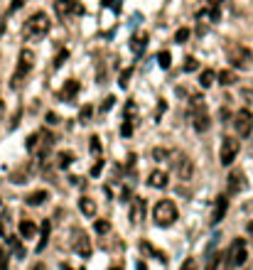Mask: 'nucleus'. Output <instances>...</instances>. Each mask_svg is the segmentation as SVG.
<instances>
[{
    "label": "nucleus",
    "instance_id": "25",
    "mask_svg": "<svg viewBox=\"0 0 253 270\" xmlns=\"http://www.w3.org/2000/svg\"><path fill=\"white\" fill-rule=\"evenodd\" d=\"M216 79H219L221 86H231V84H236V74H234L231 69H224V71L216 74Z\"/></svg>",
    "mask_w": 253,
    "mask_h": 270
},
{
    "label": "nucleus",
    "instance_id": "49",
    "mask_svg": "<svg viewBox=\"0 0 253 270\" xmlns=\"http://www.w3.org/2000/svg\"><path fill=\"white\" fill-rule=\"evenodd\" d=\"M3 32H5V22H3V20H0V34H3Z\"/></svg>",
    "mask_w": 253,
    "mask_h": 270
},
{
    "label": "nucleus",
    "instance_id": "38",
    "mask_svg": "<svg viewBox=\"0 0 253 270\" xmlns=\"http://www.w3.org/2000/svg\"><path fill=\"white\" fill-rule=\"evenodd\" d=\"M182 69H185V71H197V69H199V62H197L194 57H187V59H185V66H182Z\"/></svg>",
    "mask_w": 253,
    "mask_h": 270
},
{
    "label": "nucleus",
    "instance_id": "42",
    "mask_svg": "<svg viewBox=\"0 0 253 270\" xmlns=\"http://www.w3.org/2000/svg\"><path fill=\"white\" fill-rule=\"evenodd\" d=\"M130 74H133V69H126V71H123V74H121V81H118V84H121V86H123V89H126V86H128V79H130Z\"/></svg>",
    "mask_w": 253,
    "mask_h": 270
},
{
    "label": "nucleus",
    "instance_id": "2",
    "mask_svg": "<svg viewBox=\"0 0 253 270\" xmlns=\"http://www.w3.org/2000/svg\"><path fill=\"white\" fill-rule=\"evenodd\" d=\"M190 118H192V126L197 133H206L211 121H209V113H206V103L199 94H194L190 98Z\"/></svg>",
    "mask_w": 253,
    "mask_h": 270
},
{
    "label": "nucleus",
    "instance_id": "3",
    "mask_svg": "<svg viewBox=\"0 0 253 270\" xmlns=\"http://www.w3.org/2000/svg\"><path fill=\"white\" fill-rule=\"evenodd\" d=\"M32 69H34V52H32V49H22L20 57H17V66H15V71H13L10 86H13V89H20L22 81L30 76Z\"/></svg>",
    "mask_w": 253,
    "mask_h": 270
},
{
    "label": "nucleus",
    "instance_id": "47",
    "mask_svg": "<svg viewBox=\"0 0 253 270\" xmlns=\"http://www.w3.org/2000/svg\"><path fill=\"white\" fill-rule=\"evenodd\" d=\"M30 270H47V268H45V263H37V265H34V268H30Z\"/></svg>",
    "mask_w": 253,
    "mask_h": 270
},
{
    "label": "nucleus",
    "instance_id": "52",
    "mask_svg": "<svg viewBox=\"0 0 253 270\" xmlns=\"http://www.w3.org/2000/svg\"><path fill=\"white\" fill-rule=\"evenodd\" d=\"M113 270H123V265H116V268H113Z\"/></svg>",
    "mask_w": 253,
    "mask_h": 270
},
{
    "label": "nucleus",
    "instance_id": "15",
    "mask_svg": "<svg viewBox=\"0 0 253 270\" xmlns=\"http://www.w3.org/2000/svg\"><path fill=\"white\" fill-rule=\"evenodd\" d=\"M226 189H229V194H238V191H243L246 189V177H243V172H231L229 177H226Z\"/></svg>",
    "mask_w": 253,
    "mask_h": 270
},
{
    "label": "nucleus",
    "instance_id": "31",
    "mask_svg": "<svg viewBox=\"0 0 253 270\" xmlns=\"http://www.w3.org/2000/svg\"><path fill=\"white\" fill-rule=\"evenodd\" d=\"M150 155H153V160H160V162H162V160H167V158L172 155V152H170V150H165V147H155V150L150 152Z\"/></svg>",
    "mask_w": 253,
    "mask_h": 270
},
{
    "label": "nucleus",
    "instance_id": "20",
    "mask_svg": "<svg viewBox=\"0 0 253 270\" xmlns=\"http://www.w3.org/2000/svg\"><path fill=\"white\" fill-rule=\"evenodd\" d=\"M49 234H52V221L45 219L42 226H40V243H37V251H40V253L47 248V243H49Z\"/></svg>",
    "mask_w": 253,
    "mask_h": 270
},
{
    "label": "nucleus",
    "instance_id": "21",
    "mask_svg": "<svg viewBox=\"0 0 253 270\" xmlns=\"http://www.w3.org/2000/svg\"><path fill=\"white\" fill-rule=\"evenodd\" d=\"M17 228H20V236L22 238H34V236H37V223L30 221V219H22Z\"/></svg>",
    "mask_w": 253,
    "mask_h": 270
},
{
    "label": "nucleus",
    "instance_id": "23",
    "mask_svg": "<svg viewBox=\"0 0 253 270\" xmlns=\"http://www.w3.org/2000/svg\"><path fill=\"white\" fill-rule=\"evenodd\" d=\"M79 209H81L84 216L94 219V214H96V202H94L91 197H81V199H79Z\"/></svg>",
    "mask_w": 253,
    "mask_h": 270
},
{
    "label": "nucleus",
    "instance_id": "18",
    "mask_svg": "<svg viewBox=\"0 0 253 270\" xmlns=\"http://www.w3.org/2000/svg\"><path fill=\"white\" fill-rule=\"evenodd\" d=\"M148 184H150V187H155V189H167V184H170V177H167V172H162V170H155V172H150V177H148Z\"/></svg>",
    "mask_w": 253,
    "mask_h": 270
},
{
    "label": "nucleus",
    "instance_id": "46",
    "mask_svg": "<svg viewBox=\"0 0 253 270\" xmlns=\"http://www.w3.org/2000/svg\"><path fill=\"white\" fill-rule=\"evenodd\" d=\"M221 3H226V0H209V5H216V8H219Z\"/></svg>",
    "mask_w": 253,
    "mask_h": 270
},
{
    "label": "nucleus",
    "instance_id": "10",
    "mask_svg": "<svg viewBox=\"0 0 253 270\" xmlns=\"http://www.w3.org/2000/svg\"><path fill=\"white\" fill-rule=\"evenodd\" d=\"M238 150H241V143H238L236 138H224V140H221V152H219V162H221L224 167H229V165L236 160Z\"/></svg>",
    "mask_w": 253,
    "mask_h": 270
},
{
    "label": "nucleus",
    "instance_id": "51",
    "mask_svg": "<svg viewBox=\"0 0 253 270\" xmlns=\"http://www.w3.org/2000/svg\"><path fill=\"white\" fill-rule=\"evenodd\" d=\"M62 270H69V265H62ZM79 270H84V268H79Z\"/></svg>",
    "mask_w": 253,
    "mask_h": 270
},
{
    "label": "nucleus",
    "instance_id": "19",
    "mask_svg": "<svg viewBox=\"0 0 253 270\" xmlns=\"http://www.w3.org/2000/svg\"><path fill=\"white\" fill-rule=\"evenodd\" d=\"M49 199V191L47 189H37V191H30V194L25 197V204L27 206H40Z\"/></svg>",
    "mask_w": 253,
    "mask_h": 270
},
{
    "label": "nucleus",
    "instance_id": "17",
    "mask_svg": "<svg viewBox=\"0 0 253 270\" xmlns=\"http://www.w3.org/2000/svg\"><path fill=\"white\" fill-rule=\"evenodd\" d=\"M142 219H145V199L135 197L133 199V206H130V221L133 223H142Z\"/></svg>",
    "mask_w": 253,
    "mask_h": 270
},
{
    "label": "nucleus",
    "instance_id": "48",
    "mask_svg": "<svg viewBox=\"0 0 253 270\" xmlns=\"http://www.w3.org/2000/svg\"><path fill=\"white\" fill-rule=\"evenodd\" d=\"M113 3H116V0H103V5H106V8H111Z\"/></svg>",
    "mask_w": 253,
    "mask_h": 270
},
{
    "label": "nucleus",
    "instance_id": "43",
    "mask_svg": "<svg viewBox=\"0 0 253 270\" xmlns=\"http://www.w3.org/2000/svg\"><path fill=\"white\" fill-rule=\"evenodd\" d=\"M45 118H47V123H49V126H57V123H59V115H57L54 111H49V113L45 115Z\"/></svg>",
    "mask_w": 253,
    "mask_h": 270
},
{
    "label": "nucleus",
    "instance_id": "50",
    "mask_svg": "<svg viewBox=\"0 0 253 270\" xmlns=\"http://www.w3.org/2000/svg\"><path fill=\"white\" fill-rule=\"evenodd\" d=\"M138 270H145V263H138Z\"/></svg>",
    "mask_w": 253,
    "mask_h": 270
},
{
    "label": "nucleus",
    "instance_id": "14",
    "mask_svg": "<svg viewBox=\"0 0 253 270\" xmlns=\"http://www.w3.org/2000/svg\"><path fill=\"white\" fill-rule=\"evenodd\" d=\"M54 13L59 15V17H66L69 13H84V8L81 5H77L74 0H54Z\"/></svg>",
    "mask_w": 253,
    "mask_h": 270
},
{
    "label": "nucleus",
    "instance_id": "24",
    "mask_svg": "<svg viewBox=\"0 0 253 270\" xmlns=\"http://www.w3.org/2000/svg\"><path fill=\"white\" fill-rule=\"evenodd\" d=\"M214 81H216V71H214V69H204V71L199 74V86H202V89H209Z\"/></svg>",
    "mask_w": 253,
    "mask_h": 270
},
{
    "label": "nucleus",
    "instance_id": "34",
    "mask_svg": "<svg viewBox=\"0 0 253 270\" xmlns=\"http://www.w3.org/2000/svg\"><path fill=\"white\" fill-rule=\"evenodd\" d=\"M66 59H69V52H66V49H62V52H59V54L54 57V62H52V66H54V69H62Z\"/></svg>",
    "mask_w": 253,
    "mask_h": 270
},
{
    "label": "nucleus",
    "instance_id": "35",
    "mask_svg": "<svg viewBox=\"0 0 253 270\" xmlns=\"http://www.w3.org/2000/svg\"><path fill=\"white\" fill-rule=\"evenodd\" d=\"M94 228H96V234H108V231H111V223H108L106 219H98L94 223Z\"/></svg>",
    "mask_w": 253,
    "mask_h": 270
},
{
    "label": "nucleus",
    "instance_id": "6",
    "mask_svg": "<svg viewBox=\"0 0 253 270\" xmlns=\"http://www.w3.org/2000/svg\"><path fill=\"white\" fill-rule=\"evenodd\" d=\"M226 54H229V62H231L234 69H248L253 64V52L246 45H241V42L229 45L226 47Z\"/></svg>",
    "mask_w": 253,
    "mask_h": 270
},
{
    "label": "nucleus",
    "instance_id": "4",
    "mask_svg": "<svg viewBox=\"0 0 253 270\" xmlns=\"http://www.w3.org/2000/svg\"><path fill=\"white\" fill-rule=\"evenodd\" d=\"M52 145H54V138H52L49 130H37V133H32V135L27 138V150L32 152V155L42 158V160L49 155Z\"/></svg>",
    "mask_w": 253,
    "mask_h": 270
},
{
    "label": "nucleus",
    "instance_id": "33",
    "mask_svg": "<svg viewBox=\"0 0 253 270\" xmlns=\"http://www.w3.org/2000/svg\"><path fill=\"white\" fill-rule=\"evenodd\" d=\"M91 115H94V106H84L81 113H79V123H89Z\"/></svg>",
    "mask_w": 253,
    "mask_h": 270
},
{
    "label": "nucleus",
    "instance_id": "29",
    "mask_svg": "<svg viewBox=\"0 0 253 270\" xmlns=\"http://www.w3.org/2000/svg\"><path fill=\"white\" fill-rule=\"evenodd\" d=\"M140 248H142V253H148V255H155V258H160V260H165V255H162V253H160L158 248H153V246H150L148 241H142V243H140Z\"/></svg>",
    "mask_w": 253,
    "mask_h": 270
},
{
    "label": "nucleus",
    "instance_id": "9",
    "mask_svg": "<svg viewBox=\"0 0 253 270\" xmlns=\"http://www.w3.org/2000/svg\"><path fill=\"white\" fill-rule=\"evenodd\" d=\"M234 128H236V133L241 138L251 135V130H253V113H251V108L236 111V115H234Z\"/></svg>",
    "mask_w": 253,
    "mask_h": 270
},
{
    "label": "nucleus",
    "instance_id": "8",
    "mask_svg": "<svg viewBox=\"0 0 253 270\" xmlns=\"http://www.w3.org/2000/svg\"><path fill=\"white\" fill-rule=\"evenodd\" d=\"M248 258V251H246V241L243 238H236L231 241L229 251H226V265L229 268H241Z\"/></svg>",
    "mask_w": 253,
    "mask_h": 270
},
{
    "label": "nucleus",
    "instance_id": "16",
    "mask_svg": "<svg viewBox=\"0 0 253 270\" xmlns=\"http://www.w3.org/2000/svg\"><path fill=\"white\" fill-rule=\"evenodd\" d=\"M145 47H148V32H138V34L130 37V52L135 57H140L142 52H145Z\"/></svg>",
    "mask_w": 253,
    "mask_h": 270
},
{
    "label": "nucleus",
    "instance_id": "11",
    "mask_svg": "<svg viewBox=\"0 0 253 270\" xmlns=\"http://www.w3.org/2000/svg\"><path fill=\"white\" fill-rule=\"evenodd\" d=\"M71 246H74V251L81 258L91 255V238H89L86 231H81V228H74V234H71Z\"/></svg>",
    "mask_w": 253,
    "mask_h": 270
},
{
    "label": "nucleus",
    "instance_id": "1",
    "mask_svg": "<svg viewBox=\"0 0 253 270\" xmlns=\"http://www.w3.org/2000/svg\"><path fill=\"white\" fill-rule=\"evenodd\" d=\"M52 22H49V15L47 13H34L27 17L25 27H22V34H25V40H42V37L49 32Z\"/></svg>",
    "mask_w": 253,
    "mask_h": 270
},
{
    "label": "nucleus",
    "instance_id": "37",
    "mask_svg": "<svg viewBox=\"0 0 253 270\" xmlns=\"http://www.w3.org/2000/svg\"><path fill=\"white\" fill-rule=\"evenodd\" d=\"M27 167H22V170H17V172H13V179L10 182H17V184H22V182H27Z\"/></svg>",
    "mask_w": 253,
    "mask_h": 270
},
{
    "label": "nucleus",
    "instance_id": "45",
    "mask_svg": "<svg viewBox=\"0 0 253 270\" xmlns=\"http://www.w3.org/2000/svg\"><path fill=\"white\" fill-rule=\"evenodd\" d=\"M22 3H25V0H13V5H10V13L20 10V8H22Z\"/></svg>",
    "mask_w": 253,
    "mask_h": 270
},
{
    "label": "nucleus",
    "instance_id": "22",
    "mask_svg": "<svg viewBox=\"0 0 253 270\" xmlns=\"http://www.w3.org/2000/svg\"><path fill=\"white\" fill-rule=\"evenodd\" d=\"M219 17H221V13H219V8H216V5H209L206 10H199V13H197V20H209V22H219Z\"/></svg>",
    "mask_w": 253,
    "mask_h": 270
},
{
    "label": "nucleus",
    "instance_id": "41",
    "mask_svg": "<svg viewBox=\"0 0 253 270\" xmlns=\"http://www.w3.org/2000/svg\"><path fill=\"white\" fill-rule=\"evenodd\" d=\"M101 170H103V160H101V158H96V162H94V167H91V177H98V175H101Z\"/></svg>",
    "mask_w": 253,
    "mask_h": 270
},
{
    "label": "nucleus",
    "instance_id": "26",
    "mask_svg": "<svg viewBox=\"0 0 253 270\" xmlns=\"http://www.w3.org/2000/svg\"><path fill=\"white\" fill-rule=\"evenodd\" d=\"M71 162H74V155H71L69 150H62L59 155H57V167H62V170H66Z\"/></svg>",
    "mask_w": 253,
    "mask_h": 270
},
{
    "label": "nucleus",
    "instance_id": "40",
    "mask_svg": "<svg viewBox=\"0 0 253 270\" xmlns=\"http://www.w3.org/2000/svg\"><path fill=\"white\" fill-rule=\"evenodd\" d=\"M121 135H123V138H130V135H133V121H123V126H121Z\"/></svg>",
    "mask_w": 253,
    "mask_h": 270
},
{
    "label": "nucleus",
    "instance_id": "5",
    "mask_svg": "<svg viewBox=\"0 0 253 270\" xmlns=\"http://www.w3.org/2000/svg\"><path fill=\"white\" fill-rule=\"evenodd\" d=\"M177 216H179V211H177V206H174L170 199H160V202L153 206V221H155L158 226H172V223L177 221Z\"/></svg>",
    "mask_w": 253,
    "mask_h": 270
},
{
    "label": "nucleus",
    "instance_id": "28",
    "mask_svg": "<svg viewBox=\"0 0 253 270\" xmlns=\"http://www.w3.org/2000/svg\"><path fill=\"white\" fill-rule=\"evenodd\" d=\"M89 150H91V155L101 158V138H98V135L89 138Z\"/></svg>",
    "mask_w": 253,
    "mask_h": 270
},
{
    "label": "nucleus",
    "instance_id": "30",
    "mask_svg": "<svg viewBox=\"0 0 253 270\" xmlns=\"http://www.w3.org/2000/svg\"><path fill=\"white\" fill-rule=\"evenodd\" d=\"M187 40H190V27H179L177 34H174V42L177 45H185Z\"/></svg>",
    "mask_w": 253,
    "mask_h": 270
},
{
    "label": "nucleus",
    "instance_id": "32",
    "mask_svg": "<svg viewBox=\"0 0 253 270\" xmlns=\"http://www.w3.org/2000/svg\"><path fill=\"white\" fill-rule=\"evenodd\" d=\"M219 260H221V255L216 253V251H211V253H209V263H206V270H216V268H219Z\"/></svg>",
    "mask_w": 253,
    "mask_h": 270
},
{
    "label": "nucleus",
    "instance_id": "12",
    "mask_svg": "<svg viewBox=\"0 0 253 270\" xmlns=\"http://www.w3.org/2000/svg\"><path fill=\"white\" fill-rule=\"evenodd\" d=\"M226 211H229V197L226 194H219L214 199V204H211V223L216 226V223H221L224 221V216H226Z\"/></svg>",
    "mask_w": 253,
    "mask_h": 270
},
{
    "label": "nucleus",
    "instance_id": "44",
    "mask_svg": "<svg viewBox=\"0 0 253 270\" xmlns=\"http://www.w3.org/2000/svg\"><path fill=\"white\" fill-rule=\"evenodd\" d=\"M179 270H197V263H194V258H187L185 263H182V268Z\"/></svg>",
    "mask_w": 253,
    "mask_h": 270
},
{
    "label": "nucleus",
    "instance_id": "39",
    "mask_svg": "<svg viewBox=\"0 0 253 270\" xmlns=\"http://www.w3.org/2000/svg\"><path fill=\"white\" fill-rule=\"evenodd\" d=\"M113 103H116V96H106V98H103V103H101V111H103V113H108V111L113 108Z\"/></svg>",
    "mask_w": 253,
    "mask_h": 270
},
{
    "label": "nucleus",
    "instance_id": "27",
    "mask_svg": "<svg viewBox=\"0 0 253 270\" xmlns=\"http://www.w3.org/2000/svg\"><path fill=\"white\" fill-rule=\"evenodd\" d=\"M8 246L15 251V255H17V258H25V248H22V243H20L15 236H8Z\"/></svg>",
    "mask_w": 253,
    "mask_h": 270
},
{
    "label": "nucleus",
    "instance_id": "36",
    "mask_svg": "<svg viewBox=\"0 0 253 270\" xmlns=\"http://www.w3.org/2000/svg\"><path fill=\"white\" fill-rule=\"evenodd\" d=\"M158 64H160L162 69H170V64H172V57H170V52H160V54H158Z\"/></svg>",
    "mask_w": 253,
    "mask_h": 270
},
{
    "label": "nucleus",
    "instance_id": "13",
    "mask_svg": "<svg viewBox=\"0 0 253 270\" xmlns=\"http://www.w3.org/2000/svg\"><path fill=\"white\" fill-rule=\"evenodd\" d=\"M79 91H81V84H79L77 79H66L57 96H59V101H62V103H71V101L77 98V94H79Z\"/></svg>",
    "mask_w": 253,
    "mask_h": 270
},
{
    "label": "nucleus",
    "instance_id": "7",
    "mask_svg": "<svg viewBox=\"0 0 253 270\" xmlns=\"http://www.w3.org/2000/svg\"><path fill=\"white\" fill-rule=\"evenodd\" d=\"M170 160H172V170H174L177 179H182V182H190V179H192V175H194V162L185 155V152H172Z\"/></svg>",
    "mask_w": 253,
    "mask_h": 270
}]
</instances>
